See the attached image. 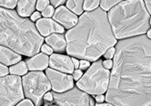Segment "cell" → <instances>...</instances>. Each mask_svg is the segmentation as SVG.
Instances as JSON below:
<instances>
[{
  "instance_id": "6da1fadb",
  "label": "cell",
  "mask_w": 151,
  "mask_h": 106,
  "mask_svg": "<svg viewBox=\"0 0 151 106\" xmlns=\"http://www.w3.org/2000/svg\"><path fill=\"white\" fill-rule=\"evenodd\" d=\"M106 101L115 106H151V39L147 36L117 43Z\"/></svg>"
},
{
  "instance_id": "7a4b0ae2",
  "label": "cell",
  "mask_w": 151,
  "mask_h": 106,
  "mask_svg": "<svg viewBox=\"0 0 151 106\" xmlns=\"http://www.w3.org/2000/svg\"><path fill=\"white\" fill-rule=\"evenodd\" d=\"M68 55L95 61L116 43L109 17L102 8L85 12L66 34Z\"/></svg>"
},
{
  "instance_id": "3957f363",
  "label": "cell",
  "mask_w": 151,
  "mask_h": 106,
  "mask_svg": "<svg viewBox=\"0 0 151 106\" xmlns=\"http://www.w3.org/2000/svg\"><path fill=\"white\" fill-rule=\"evenodd\" d=\"M44 38L32 20L0 7V45L32 57L39 52Z\"/></svg>"
},
{
  "instance_id": "277c9868",
  "label": "cell",
  "mask_w": 151,
  "mask_h": 106,
  "mask_svg": "<svg viewBox=\"0 0 151 106\" xmlns=\"http://www.w3.org/2000/svg\"><path fill=\"white\" fill-rule=\"evenodd\" d=\"M116 38L145 34L149 29V14L143 0H127L116 5L107 14Z\"/></svg>"
},
{
  "instance_id": "5b68a950",
  "label": "cell",
  "mask_w": 151,
  "mask_h": 106,
  "mask_svg": "<svg viewBox=\"0 0 151 106\" xmlns=\"http://www.w3.org/2000/svg\"><path fill=\"white\" fill-rule=\"evenodd\" d=\"M110 71L103 66V61H95L84 75L78 80V89L89 94L99 95L105 93L109 85Z\"/></svg>"
},
{
  "instance_id": "8992f818",
  "label": "cell",
  "mask_w": 151,
  "mask_h": 106,
  "mask_svg": "<svg viewBox=\"0 0 151 106\" xmlns=\"http://www.w3.org/2000/svg\"><path fill=\"white\" fill-rule=\"evenodd\" d=\"M23 90L26 97L34 102L35 106H39L42 97L50 90L51 83L46 74L42 71H31L22 79Z\"/></svg>"
},
{
  "instance_id": "52a82bcc",
  "label": "cell",
  "mask_w": 151,
  "mask_h": 106,
  "mask_svg": "<svg viewBox=\"0 0 151 106\" xmlns=\"http://www.w3.org/2000/svg\"><path fill=\"white\" fill-rule=\"evenodd\" d=\"M22 80L18 76H5L0 78V106H14L22 101L24 93Z\"/></svg>"
},
{
  "instance_id": "ba28073f",
  "label": "cell",
  "mask_w": 151,
  "mask_h": 106,
  "mask_svg": "<svg viewBox=\"0 0 151 106\" xmlns=\"http://www.w3.org/2000/svg\"><path fill=\"white\" fill-rule=\"evenodd\" d=\"M53 99L58 106H94L89 95L78 88L67 92L53 93Z\"/></svg>"
},
{
  "instance_id": "9c48e42d",
  "label": "cell",
  "mask_w": 151,
  "mask_h": 106,
  "mask_svg": "<svg viewBox=\"0 0 151 106\" xmlns=\"http://www.w3.org/2000/svg\"><path fill=\"white\" fill-rule=\"evenodd\" d=\"M46 75L48 78L52 89L58 92H64L73 88V77L53 69H47Z\"/></svg>"
},
{
  "instance_id": "30bf717a",
  "label": "cell",
  "mask_w": 151,
  "mask_h": 106,
  "mask_svg": "<svg viewBox=\"0 0 151 106\" xmlns=\"http://www.w3.org/2000/svg\"><path fill=\"white\" fill-rule=\"evenodd\" d=\"M54 20L63 25L66 28H72L78 24V17L75 13L70 11L66 7H59L54 14Z\"/></svg>"
},
{
  "instance_id": "8fae6325",
  "label": "cell",
  "mask_w": 151,
  "mask_h": 106,
  "mask_svg": "<svg viewBox=\"0 0 151 106\" xmlns=\"http://www.w3.org/2000/svg\"><path fill=\"white\" fill-rule=\"evenodd\" d=\"M37 29L38 30V32L45 37H48L53 33H58L62 34L64 32V28L58 24L56 21H54L51 18H40L37 20V22L36 23Z\"/></svg>"
},
{
  "instance_id": "7c38bea8",
  "label": "cell",
  "mask_w": 151,
  "mask_h": 106,
  "mask_svg": "<svg viewBox=\"0 0 151 106\" xmlns=\"http://www.w3.org/2000/svg\"><path fill=\"white\" fill-rule=\"evenodd\" d=\"M49 65L54 70H57L59 71L67 73L74 72L73 62L68 56L60 54H51L49 58Z\"/></svg>"
},
{
  "instance_id": "4fadbf2b",
  "label": "cell",
  "mask_w": 151,
  "mask_h": 106,
  "mask_svg": "<svg viewBox=\"0 0 151 106\" xmlns=\"http://www.w3.org/2000/svg\"><path fill=\"white\" fill-rule=\"evenodd\" d=\"M49 64V58L45 53H38V54L27 60V69L32 70H43L47 68Z\"/></svg>"
},
{
  "instance_id": "5bb4252c",
  "label": "cell",
  "mask_w": 151,
  "mask_h": 106,
  "mask_svg": "<svg viewBox=\"0 0 151 106\" xmlns=\"http://www.w3.org/2000/svg\"><path fill=\"white\" fill-rule=\"evenodd\" d=\"M21 60V56L14 50L4 46H0V63L4 65L17 64Z\"/></svg>"
},
{
  "instance_id": "9a60e30c",
  "label": "cell",
  "mask_w": 151,
  "mask_h": 106,
  "mask_svg": "<svg viewBox=\"0 0 151 106\" xmlns=\"http://www.w3.org/2000/svg\"><path fill=\"white\" fill-rule=\"evenodd\" d=\"M46 42L56 51H63L67 48V40L62 34L53 33L46 38Z\"/></svg>"
},
{
  "instance_id": "2e32d148",
  "label": "cell",
  "mask_w": 151,
  "mask_h": 106,
  "mask_svg": "<svg viewBox=\"0 0 151 106\" xmlns=\"http://www.w3.org/2000/svg\"><path fill=\"white\" fill-rule=\"evenodd\" d=\"M37 0H18L17 13L21 17H29L33 14Z\"/></svg>"
},
{
  "instance_id": "e0dca14e",
  "label": "cell",
  "mask_w": 151,
  "mask_h": 106,
  "mask_svg": "<svg viewBox=\"0 0 151 106\" xmlns=\"http://www.w3.org/2000/svg\"><path fill=\"white\" fill-rule=\"evenodd\" d=\"M84 0H68L67 7L76 15H81L83 13Z\"/></svg>"
},
{
  "instance_id": "ac0fdd59",
  "label": "cell",
  "mask_w": 151,
  "mask_h": 106,
  "mask_svg": "<svg viewBox=\"0 0 151 106\" xmlns=\"http://www.w3.org/2000/svg\"><path fill=\"white\" fill-rule=\"evenodd\" d=\"M27 63L24 61H19L17 64L10 67L9 72L13 75H25L27 72Z\"/></svg>"
},
{
  "instance_id": "d6986e66",
  "label": "cell",
  "mask_w": 151,
  "mask_h": 106,
  "mask_svg": "<svg viewBox=\"0 0 151 106\" xmlns=\"http://www.w3.org/2000/svg\"><path fill=\"white\" fill-rule=\"evenodd\" d=\"M100 4V0H84L83 9L86 11H92V10L98 8Z\"/></svg>"
},
{
  "instance_id": "ffe728a7",
  "label": "cell",
  "mask_w": 151,
  "mask_h": 106,
  "mask_svg": "<svg viewBox=\"0 0 151 106\" xmlns=\"http://www.w3.org/2000/svg\"><path fill=\"white\" fill-rule=\"evenodd\" d=\"M121 1L123 0H100V6L104 11H106V10H109L114 6L119 4Z\"/></svg>"
},
{
  "instance_id": "44dd1931",
  "label": "cell",
  "mask_w": 151,
  "mask_h": 106,
  "mask_svg": "<svg viewBox=\"0 0 151 106\" xmlns=\"http://www.w3.org/2000/svg\"><path fill=\"white\" fill-rule=\"evenodd\" d=\"M18 2V0H0V7L6 8H14Z\"/></svg>"
},
{
  "instance_id": "7402d4cb",
  "label": "cell",
  "mask_w": 151,
  "mask_h": 106,
  "mask_svg": "<svg viewBox=\"0 0 151 106\" xmlns=\"http://www.w3.org/2000/svg\"><path fill=\"white\" fill-rule=\"evenodd\" d=\"M49 3H50L49 0H37L36 8L38 10V11H43L47 7H48Z\"/></svg>"
},
{
  "instance_id": "603a6c76",
  "label": "cell",
  "mask_w": 151,
  "mask_h": 106,
  "mask_svg": "<svg viewBox=\"0 0 151 106\" xmlns=\"http://www.w3.org/2000/svg\"><path fill=\"white\" fill-rule=\"evenodd\" d=\"M54 14V7L53 6H48L44 10L42 11V16L45 17L47 18H49L50 17H52Z\"/></svg>"
},
{
  "instance_id": "cb8c5ba5",
  "label": "cell",
  "mask_w": 151,
  "mask_h": 106,
  "mask_svg": "<svg viewBox=\"0 0 151 106\" xmlns=\"http://www.w3.org/2000/svg\"><path fill=\"white\" fill-rule=\"evenodd\" d=\"M115 53H116V49H114V48L112 47V48H110V49H107L104 55H105V58H106V60H110V59H112V58L115 56Z\"/></svg>"
},
{
  "instance_id": "d4e9b609",
  "label": "cell",
  "mask_w": 151,
  "mask_h": 106,
  "mask_svg": "<svg viewBox=\"0 0 151 106\" xmlns=\"http://www.w3.org/2000/svg\"><path fill=\"white\" fill-rule=\"evenodd\" d=\"M8 72H9L8 68L6 65L2 64V63H0V78L6 76L8 74Z\"/></svg>"
},
{
  "instance_id": "484cf974",
  "label": "cell",
  "mask_w": 151,
  "mask_h": 106,
  "mask_svg": "<svg viewBox=\"0 0 151 106\" xmlns=\"http://www.w3.org/2000/svg\"><path fill=\"white\" fill-rule=\"evenodd\" d=\"M41 50L43 53H45V54H47V55H51L53 53V49L47 44L41 46Z\"/></svg>"
},
{
  "instance_id": "4316f807",
  "label": "cell",
  "mask_w": 151,
  "mask_h": 106,
  "mask_svg": "<svg viewBox=\"0 0 151 106\" xmlns=\"http://www.w3.org/2000/svg\"><path fill=\"white\" fill-rule=\"evenodd\" d=\"M89 66H90L89 61L86 60H80V62H79V68H80L81 70H86L87 68H88Z\"/></svg>"
},
{
  "instance_id": "83f0119b",
  "label": "cell",
  "mask_w": 151,
  "mask_h": 106,
  "mask_svg": "<svg viewBox=\"0 0 151 106\" xmlns=\"http://www.w3.org/2000/svg\"><path fill=\"white\" fill-rule=\"evenodd\" d=\"M16 106H35L33 103H32V102H31V100H29V99H27V100H22L17 105H16Z\"/></svg>"
},
{
  "instance_id": "f1b7e54d",
  "label": "cell",
  "mask_w": 151,
  "mask_h": 106,
  "mask_svg": "<svg viewBox=\"0 0 151 106\" xmlns=\"http://www.w3.org/2000/svg\"><path fill=\"white\" fill-rule=\"evenodd\" d=\"M83 75V73L81 71V70H76L74 72H73V79L76 80V81H78Z\"/></svg>"
},
{
  "instance_id": "f546056e",
  "label": "cell",
  "mask_w": 151,
  "mask_h": 106,
  "mask_svg": "<svg viewBox=\"0 0 151 106\" xmlns=\"http://www.w3.org/2000/svg\"><path fill=\"white\" fill-rule=\"evenodd\" d=\"M66 0H49V2L52 4V6L54 7H59L60 5H62Z\"/></svg>"
},
{
  "instance_id": "4dcf8cb0",
  "label": "cell",
  "mask_w": 151,
  "mask_h": 106,
  "mask_svg": "<svg viewBox=\"0 0 151 106\" xmlns=\"http://www.w3.org/2000/svg\"><path fill=\"white\" fill-rule=\"evenodd\" d=\"M103 66L106 68V69H110V68H112L113 67V62H112V60H105L104 62H103Z\"/></svg>"
},
{
  "instance_id": "1f68e13d",
  "label": "cell",
  "mask_w": 151,
  "mask_h": 106,
  "mask_svg": "<svg viewBox=\"0 0 151 106\" xmlns=\"http://www.w3.org/2000/svg\"><path fill=\"white\" fill-rule=\"evenodd\" d=\"M148 14H151V0H143Z\"/></svg>"
},
{
  "instance_id": "d6a6232c",
  "label": "cell",
  "mask_w": 151,
  "mask_h": 106,
  "mask_svg": "<svg viewBox=\"0 0 151 106\" xmlns=\"http://www.w3.org/2000/svg\"><path fill=\"white\" fill-rule=\"evenodd\" d=\"M44 99L46 102H52L54 99H53V93L52 92H47L44 96Z\"/></svg>"
},
{
  "instance_id": "836d02e7",
  "label": "cell",
  "mask_w": 151,
  "mask_h": 106,
  "mask_svg": "<svg viewBox=\"0 0 151 106\" xmlns=\"http://www.w3.org/2000/svg\"><path fill=\"white\" fill-rule=\"evenodd\" d=\"M40 17H41V14L39 12H35V13L32 14V16H31V20L32 21L38 20V19H40Z\"/></svg>"
},
{
  "instance_id": "e575fe53",
  "label": "cell",
  "mask_w": 151,
  "mask_h": 106,
  "mask_svg": "<svg viewBox=\"0 0 151 106\" xmlns=\"http://www.w3.org/2000/svg\"><path fill=\"white\" fill-rule=\"evenodd\" d=\"M105 99H106V97H105V96H103L102 94L96 95V101L98 102H104V101H105Z\"/></svg>"
},
{
  "instance_id": "d590c367",
  "label": "cell",
  "mask_w": 151,
  "mask_h": 106,
  "mask_svg": "<svg viewBox=\"0 0 151 106\" xmlns=\"http://www.w3.org/2000/svg\"><path fill=\"white\" fill-rule=\"evenodd\" d=\"M72 60V62H73V65H74V68H79V61L76 59V58H73V59H71Z\"/></svg>"
},
{
  "instance_id": "8d00e7d4",
  "label": "cell",
  "mask_w": 151,
  "mask_h": 106,
  "mask_svg": "<svg viewBox=\"0 0 151 106\" xmlns=\"http://www.w3.org/2000/svg\"><path fill=\"white\" fill-rule=\"evenodd\" d=\"M96 106H115L111 103H98V104H96Z\"/></svg>"
},
{
  "instance_id": "74e56055",
  "label": "cell",
  "mask_w": 151,
  "mask_h": 106,
  "mask_svg": "<svg viewBox=\"0 0 151 106\" xmlns=\"http://www.w3.org/2000/svg\"><path fill=\"white\" fill-rule=\"evenodd\" d=\"M147 37L151 39V29H148L147 31Z\"/></svg>"
},
{
  "instance_id": "f35d334b",
  "label": "cell",
  "mask_w": 151,
  "mask_h": 106,
  "mask_svg": "<svg viewBox=\"0 0 151 106\" xmlns=\"http://www.w3.org/2000/svg\"><path fill=\"white\" fill-rule=\"evenodd\" d=\"M50 106H57V105H50Z\"/></svg>"
},
{
  "instance_id": "ab89813d",
  "label": "cell",
  "mask_w": 151,
  "mask_h": 106,
  "mask_svg": "<svg viewBox=\"0 0 151 106\" xmlns=\"http://www.w3.org/2000/svg\"><path fill=\"white\" fill-rule=\"evenodd\" d=\"M150 25H151V19H150Z\"/></svg>"
}]
</instances>
